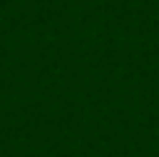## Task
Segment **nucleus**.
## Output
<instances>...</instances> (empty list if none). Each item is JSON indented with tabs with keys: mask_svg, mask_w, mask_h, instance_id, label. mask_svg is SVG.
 I'll list each match as a JSON object with an SVG mask.
<instances>
[]
</instances>
